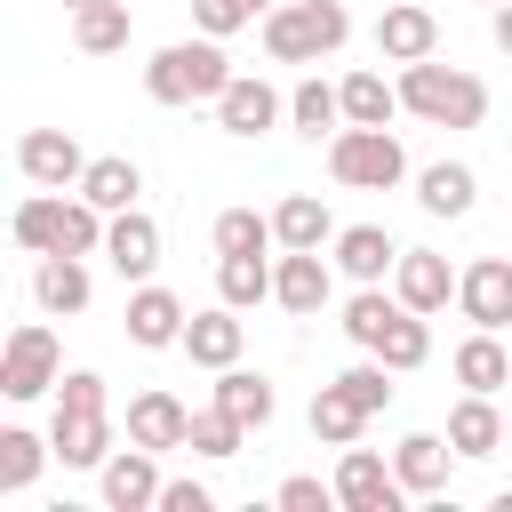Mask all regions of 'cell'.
<instances>
[{
  "instance_id": "cell-27",
  "label": "cell",
  "mask_w": 512,
  "mask_h": 512,
  "mask_svg": "<svg viewBox=\"0 0 512 512\" xmlns=\"http://www.w3.org/2000/svg\"><path fill=\"white\" fill-rule=\"evenodd\" d=\"M80 192H88L104 216H120V208H136V200H144V168H136L128 152H104V160H88Z\"/></svg>"
},
{
  "instance_id": "cell-3",
  "label": "cell",
  "mask_w": 512,
  "mask_h": 512,
  "mask_svg": "<svg viewBox=\"0 0 512 512\" xmlns=\"http://www.w3.org/2000/svg\"><path fill=\"white\" fill-rule=\"evenodd\" d=\"M232 88V64H224V48L200 32V40H168L152 64H144V96L152 104H216Z\"/></svg>"
},
{
  "instance_id": "cell-16",
  "label": "cell",
  "mask_w": 512,
  "mask_h": 512,
  "mask_svg": "<svg viewBox=\"0 0 512 512\" xmlns=\"http://www.w3.org/2000/svg\"><path fill=\"white\" fill-rule=\"evenodd\" d=\"M104 264H112L120 280H152V272H160V224H152L144 208H120L112 232H104Z\"/></svg>"
},
{
  "instance_id": "cell-7",
  "label": "cell",
  "mask_w": 512,
  "mask_h": 512,
  "mask_svg": "<svg viewBox=\"0 0 512 512\" xmlns=\"http://www.w3.org/2000/svg\"><path fill=\"white\" fill-rule=\"evenodd\" d=\"M336 504H344V512H400L408 488H400V472H392L376 448L352 440V448L336 456Z\"/></svg>"
},
{
  "instance_id": "cell-38",
  "label": "cell",
  "mask_w": 512,
  "mask_h": 512,
  "mask_svg": "<svg viewBox=\"0 0 512 512\" xmlns=\"http://www.w3.org/2000/svg\"><path fill=\"white\" fill-rule=\"evenodd\" d=\"M392 312H400V296H384V288H360V296L344 304V320H336V328H344L360 352H376V336L392 328Z\"/></svg>"
},
{
  "instance_id": "cell-36",
  "label": "cell",
  "mask_w": 512,
  "mask_h": 512,
  "mask_svg": "<svg viewBox=\"0 0 512 512\" xmlns=\"http://www.w3.org/2000/svg\"><path fill=\"white\" fill-rule=\"evenodd\" d=\"M240 440H248V424H232L216 400H208V408H192V440H184L192 456H208V464H232V456H240Z\"/></svg>"
},
{
  "instance_id": "cell-14",
  "label": "cell",
  "mask_w": 512,
  "mask_h": 512,
  "mask_svg": "<svg viewBox=\"0 0 512 512\" xmlns=\"http://www.w3.org/2000/svg\"><path fill=\"white\" fill-rule=\"evenodd\" d=\"M448 448H456L464 464L512 448V416H496V392H464V400L448 408Z\"/></svg>"
},
{
  "instance_id": "cell-11",
  "label": "cell",
  "mask_w": 512,
  "mask_h": 512,
  "mask_svg": "<svg viewBox=\"0 0 512 512\" xmlns=\"http://www.w3.org/2000/svg\"><path fill=\"white\" fill-rule=\"evenodd\" d=\"M440 48V16L424 8V0H392L384 16H376V56L384 64H424Z\"/></svg>"
},
{
  "instance_id": "cell-24",
  "label": "cell",
  "mask_w": 512,
  "mask_h": 512,
  "mask_svg": "<svg viewBox=\"0 0 512 512\" xmlns=\"http://www.w3.org/2000/svg\"><path fill=\"white\" fill-rule=\"evenodd\" d=\"M472 200H480V176H472L464 160H432V168L416 176V208H424V216H448V224H456V216H472Z\"/></svg>"
},
{
  "instance_id": "cell-46",
  "label": "cell",
  "mask_w": 512,
  "mask_h": 512,
  "mask_svg": "<svg viewBox=\"0 0 512 512\" xmlns=\"http://www.w3.org/2000/svg\"><path fill=\"white\" fill-rule=\"evenodd\" d=\"M64 8H96V0H64Z\"/></svg>"
},
{
  "instance_id": "cell-18",
  "label": "cell",
  "mask_w": 512,
  "mask_h": 512,
  "mask_svg": "<svg viewBox=\"0 0 512 512\" xmlns=\"http://www.w3.org/2000/svg\"><path fill=\"white\" fill-rule=\"evenodd\" d=\"M240 344H248L240 304H216V312H192V320H184V344H176V352H192V368H232Z\"/></svg>"
},
{
  "instance_id": "cell-1",
  "label": "cell",
  "mask_w": 512,
  "mask_h": 512,
  "mask_svg": "<svg viewBox=\"0 0 512 512\" xmlns=\"http://www.w3.org/2000/svg\"><path fill=\"white\" fill-rule=\"evenodd\" d=\"M352 40V8L344 0H280L264 16V56L272 64H320Z\"/></svg>"
},
{
  "instance_id": "cell-17",
  "label": "cell",
  "mask_w": 512,
  "mask_h": 512,
  "mask_svg": "<svg viewBox=\"0 0 512 512\" xmlns=\"http://www.w3.org/2000/svg\"><path fill=\"white\" fill-rule=\"evenodd\" d=\"M328 248H336V272H344V280H360V288H384V280H392V264H400V248H392V232H384V224H344Z\"/></svg>"
},
{
  "instance_id": "cell-28",
  "label": "cell",
  "mask_w": 512,
  "mask_h": 512,
  "mask_svg": "<svg viewBox=\"0 0 512 512\" xmlns=\"http://www.w3.org/2000/svg\"><path fill=\"white\" fill-rule=\"evenodd\" d=\"M456 384H464V392H504V384H512V352L496 344V328H472V336L456 344Z\"/></svg>"
},
{
  "instance_id": "cell-12",
  "label": "cell",
  "mask_w": 512,
  "mask_h": 512,
  "mask_svg": "<svg viewBox=\"0 0 512 512\" xmlns=\"http://www.w3.org/2000/svg\"><path fill=\"white\" fill-rule=\"evenodd\" d=\"M392 296H400L408 312H448V304H456V272H448V256H440V248H400V264H392Z\"/></svg>"
},
{
  "instance_id": "cell-5",
  "label": "cell",
  "mask_w": 512,
  "mask_h": 512,
  "mask_svg": "<svg viewBox=\"0 0 512 512\" xmlns=\"http://www.w3.org/2000/svg\"><path fill=\"white\" fill-rule=\"evenodd\" d=\"M328 296H336V256H320V248H280V256H272V304H280V312L320 320Z\"/></svg>"
},
{
  "instance_id": "cell-43",
  "label": "cell",
  "mask_w": 512,
  "mask_h": 512,
  "mask_svg": "<svg viewBox=\"0 0 512 512\" xmlns=\"http://www.w3.org/2000/svg\"><path fill=\"white\" fill-rule=\"evenodd\" d=\"M160 512H216V496H208L200 480H168V488H160Z\"/></svg>"
},
{
  "instance_id": "cell-15",
  "label": "cell",
  "mask_w": 512,
  "mask_h": 512,
  "mask_svg": "<svg viewBox=\"0 0 512 512\" xmlns=\"http://www.w3.org/2000/svg\"><path fill=\"white\" fill-rule=\"evenodd\" d=\"M160 488H168V480H160V456H152V448L128 440V448L104 456V504H112V512H144V504H160Z\"/></svg>"
},
{
  "instance_id": "cell-13",
  "label": "cell",
  "mask_w": 512,
  "mask_h": 512,
  "mask_svg": "<svg viewBox=\"0 0 512 512\" xmlns=\"http://www.w3.org/2000/svg\"><path fill=\"white\" fill-rule=\"evenodd\" d=\"M184 296L176 288H160V280H136V296H128V344H144V352H168V344H184Z\"/></svg>"
},
{
  "instance_id": "cell-44",
  "label": "cell",
  "mask_w": 512,
  "mask_h": 512,
  "mask_svg": "<svg viewBox=\"0 0 512 512\" xmlns=\"http://www.w3.org/2000/svg\"><path fill=\"white\" fill-rule=\"evenodd\" d=\"M488 32H496V48L512 56V0H504V8H488Z\"/></svg>"
},
{
  "instance_id": "cell-33",
  "label": "cell",
  "mask_w": 512,
  "mask_h": 512,
  "mask_svg": "<svg viewBox=\"0 0 512 512\" xmlns=\"http://www.w3.org/2000/svg\"><path fill=\"white\" fill-rule=\"evenodd\" d=\"M336 88H344V120H360V128H384L400 112V80H384V72H344Z\"/></svg>"
},
{
  "instance_id": "cell-22",
  "label": "cell",
  "mask_w": 512,
  "mask_h": 512,
  "mask_svg": "<svg viewBox=\"0 0 512 512\" xmlns=\"http://www.w3.org/2000/svg\"><path fill=\"white\" fill-rule=\"evenodd\" d=\"M32 296H40V312H56V320H64V312H88V296H96L88 256H64V248L40 256V264H32Z\"/></svg>"
},
{
  "instance_id": "cell-31",
  "label": "cell",
  "mask_w": 512,
  "mask_h": 512,
  "mask_svg": "<svg viewBox=\"0 0 512 512\" xmlns=\"http://www.w3.org/2000/svg\"><path fill=\"white\" fill-rule=\"evenodd\" d=\"M288 120H296V136H336L344 128V88H328V80H296L288 88Z\"/></svg>"
},
{
  "instance_id": "cell-42",
  "label": "cell",
  "mask_w": 512,
  "mask_h": 512,
  "mask_svg": "<svg viewBox=\"0 0 512 512\" xmlns=\"http://www.w3.org/2000/svg\"><path fill=\"white\" fill-rule=\"evenodd\" d=\"M56 408H104V376H96V368L56 376Z\"/></svg>"
},
{
  "instance_id": "cell-2",
  "label": "cell",
  "mask_w": 512,
  "mask_h": 512,
  "mask_svg": "<svg viewBox=\"0 0 512 512\" xmlns=\"http://www.w3.org/2000/svg\"><path fill=\"white\" fill-rule=\"evenodd\" d=\"M400 112L432 120V128H480L488 120V88L464 64H400Z\"/></svg>"
},
{
  "instance_id": "cell-45",
  "label": "cell",
  "mask_w": 512,
  "mask_h": 512,
  "mask_svg": "<svg viewBox=\"0 0 512 512\" xmlns=\"http://www.w3.org/2000/svg\"><path fill=\"white\" fill-rule=\"evenodd\" d=\"M248 8H256V16H272V8H280V0H248Z\"/></svg>"
},
{
  "instance_id": "cell-21",
  "label": "cell",
  "mask_w": 512,
  "mask_h": 512,
  "mask_svg": "<svg viewBox=\"0 0 512 512\" xmlns=\"http://www.w3.org/2000/svg\"><path fill=\"white\" fill-rule=\"evenodd\" d=\"M448 464H456L448 432H408V440L392 448V472H400L408 496H448Z\"/></svg>"
},
{
  "instance_id": "cell-47",
  "label": "cell",
  "mask_w": 512,
  "mask_h": 512,
  "mask_svg": "<svg viewBox=\"0 0 512 512\" xmlns=\"http://www.w3.org/2000/svg\"><path fill=\"white\" fill-rule=\"evenodd\" d=\"M480 8H504V0H480Z\"/></svg>"
},
{
  "instance_id": "cell-8",
  "label": "cell",
  "mask_w": 512,
  "mask_h": 512,
  "mask_svg": "<svg viewBox=\"0 0 512 512\" xmlns=\"http://www.w3.org/2000/svg\"><path fill=\"white\" fill-rule=\"evenodd\" d=\"M280 120H288V96H280L272 80H256V72H232V88L216 96V128H224V136H240V144L272 136Z\"/></svg>"
},
{
  "instance_id": "cell-37",
  "label": "cell",
  "mask_w": 512,
  "mask_h": 512,
  "mask_svg": "<svg viewBox=\"0 0 512 512\" xmlns=\"http://www.w3.org/2000/svg\"><path fill=\"white\" fill-rule=\"evenodd\" d=\"M264 248H280L272 216H256V208H224L216 216V256H264Z\"/></svg>"
},
{
  "instance_id": "cell-4",
  "label": "cell",
  "mask_w": 512,
  "mask_h": 512,
  "mask_svg": "<svg viewBox=\"0 0 512 512\" xmlns=\"http://www.w3.org/2000/svg\"><path fill=\"white\" fill-rule=\"evenodd\" d=\"M328 176H336L344 192H392V184L408 176V152H400L392 128H360V120H344V128L328 136Z\"/></svg>"
},
{
  "instance_id": "cell-29",
  "label": "cell",
  "mask_w": 512,
  "mask_h": 512,
  "mask_svg": "<svg viewBox=\"0 0 512 512\" xmlns=\"http://www.w3.org/2000/svg\"><path fill=\"white\" fill-rule=\"evenodd\" d=\"M376 360H384L392 376L424 368V360H432V312H408V304H400V312H392V328L376 336Z\"/></svg>"
},
{
  "instance_id": "cell-20",
  "label": "cell",
  "mask_w": 512,
  "mask_h": 512,
  "mask_svg": "<svg viewBox=\"0 0 512 512\" xmlns=\"http://www.w3.org/2000/svg\"><path fill=\"white\" fill-rule=\"evenodd\" d=\"M56 456L72 464V472H104V456H112V416L104 408H56Z\"/></svg>"
},
{
  "instance_id": "cell-41",
  "label": "cell",
  "mask_w": 512,
  "mask_h": 512,
  "mask_svg": "<svg viewBox=\"0 0 512 512\" xmlns=\"http://www.w3.org/2000/svg\"><path fill=\"white\" fill-rule=\"evenodd\" d=\"M272 504H280V512H328V504H336V480H312V472H288Z\"/></svg>"
},
{
  "instance_id": "cell-10",
  "label": "cell",
  "mask_w": 512,
  "mask_h": 512,
  "mask_svg": "<svg viewBox=\"0 0 512 512\" xmlns=\"http://www.w3.org/2000/svg\"><path fill=\"white\" fill-rule=\"evenodd\" d=\"M16 168H24L32 184H48V192H80V176H88V152H80L64 128H24V144H16Z\"/></svg>"
},
{
  "instance_id": "cell-30",
  "label": "cell",
  "mask_w": 512,
  "mask_h": 512,
  "mask_svg": "<svg viewBox=\"0 0 512 512\" xmlns=\"http://www.w3.org/2000/svg\"><path fill=\"white\" fill-rule=\"evenodd\" d=\"M360 432H368V408H360L344 384H320V392H312V440H320V448H352Z\"/></svg>"
},
{
  "instance_id": "cell-6",
  "label": "cell",
  "mask_w": 512,
  "mask_h": 512,
  "mask_svg": "<svg viewBox=\"0 0 512 512\" xmlns=\"http://www.w3.org/2000/svg\"><path fill=\"white\" fill-rule=\"evenodd\" d=\"M56 376H64L56 336H48L40 320H24V328L0 344V392H8V400H40V392H56Z\"/></svg>"
},
{
  "instance_id": "cell-9",
  "label": "cell",
  "mask_w": 512,
  "mask_h": 512,
  "mask_svg": "<svg viewBox=\"0 0 512 512\" xmlns=\"http://www.w3.org/2000/svg\"><path fill=\"white\" fill-rule=\"evenodd\" d=\"M456 312L472 320V328H512V256H472L464 272H456Z\"/></svg>"
},
{
  "instance_id": "cell-35",
  "label": "cell",
  "mask_w": 512,
  "mask_h": 512,
  "mask_svg": "<svg viewBox=\"0 0 512 512\" xmlns=\"http://www.w3.org/2000/svg\"><path fill=\"white\" fill-rule=\"evenodd\" d=\"M56 224H64V192H32L24 208H16V248H32V256H56Z\"/></svg>"
},
{
  "instance_id": "cell-26",
  "label": "cell",
  "mask_w": 512,
  "mask_h": 512,
  "mask_svg": "<svg viewBox=\"0 0 512 512\" xmlns=\"http://www.w3.org/2000/svg\"><path fill=\"white\" fill-rule=\"evenodd\" d=\"M128 32H136L128 0H96V8H72V48H80V56H120V48H128Z\"/></svg>"
},
{
  "instance_id": "cell-32",
  "label": "cell",
  "mask_w": 512,
  "mask_h": 512,
  "mask_svg": "<svg viewBox=\"0 0 512 512\" xmlns=\"http://www.w3.org/2000/svg\"><path fill=\"white\" fill-rule=\"evenodd\" d=\"M56 456V440H40V432H24V424H8L0 432V496H24L32 480H40V464Z\"/></svg>"
},
{
  "instance_id": "cell-39",
  "label": "cell",
  "mask_w": 512,
  "mask_h": 512,
  "mask_svg": "<svg viewBox=\"0 0 512 512\" xmlns=\"http://www.w3.org/2000/svg\"><path fill=\"white\" fill-rule=\"evenodd\" d=\"M384 376H392V368H384V360L368 352V360H352V368H344L336 384H344V392H352V400H360L368 416H384V408H392V384H384Z\"/></svg>"
},
{
  "instance_id": "cell-23",
  "label": "cell",
  "mask_w": 512,
  "mask_h": 512,
  "mask_svg": "<svg viewBox=\"0 0 512 512\" xmlns=\"http://www.w3.org/2000/svg\"><path fill=\"white\" fill-rule=\"evenodd\" d=\"M216 408L232 416V424H248V432H264L272 424V408H280V392H272V376H256V368H216Z\"/></svg>"
},
{
  "instance_id": "cell-25",
  "label": "cell",
  "mask_w": 512,
  "mask_h": 512,
  "mask_svg": "<svg viewBox=\"0 0 512 512\" xmlns=\"http://www.w3.org/2000/svg\"><path fill=\"white\" fill-rule=\"evenodd\" d=\"M272 240H280V248H328V240H336L328 200H320V192H288V200L272 208Z\"/></svg>"
},
{
  "instance_id": "cell-40",
  "label": "cell",
  "mask_w": 512,
  "mask_h": 512,
  "mask_svg": "<svg viewBox=\"0 0 512 512\" xmlns=\"http://www.w3.org/2000/svg\"><path fill=\"white\" fill-rule=\"evenodd\" d=\"M192 24H200L208 40H232V32L256 24V8H248V0H192Z\"/></svg>"
},
{
  "instance_id": "cell-19",
  "label": "cell",
  "mask_w": 512,
  "mask_h": 512,
  "mask_svg": "<svg viewBox=\"0 0 512 512\" xmlns=\"http://www.w3.org/2000/svg\"><path fill=\"white\" fill-rule=\"evenodd\" d=\"M128 440L152 448V456H160V448H184V440H192V408H184L176 392H136V400H128Z\"/></svg>"
},
{
  "instance_id": "cell-34",
  "label": "cell",
  "mask_w": 512,
  "mask_h": 512,
  "mask_svg": "<svg viewBox=\"0 0 512 512\" xmlns=\"http://www.w3.org/2000/svg\"><path fill=\"white\" fill-rule=\"evenodd\" d=\"M216 296L224 304H264L272 296V256H216Z\"/></svg>"
}]
</instances>
